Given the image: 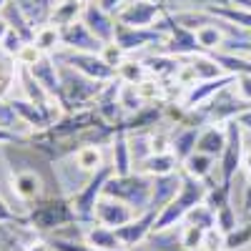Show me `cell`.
Returning a JSON list of instances; mask_svg holds the SVG:
<instances>
[{
  "label": "cell",
  "mask_w": 251,
  "mask_h": 251,
  "mask_svg": "<svg viewBox=\"0 0 251 251\" xmlns=\"http://www.w3.org/2000/svg\"><path fill=\"white\" fill-rule=\"evenodd\" d=\"M244 211L251 214V174H249V181L244 186Z\"/></svg>",
  "instance_id": "48"
},
{
  "label": "cell",
  "mask_w": 251,
  "mask_h": 251,
  "mask_svg": "<svg viewBox=\"0 0 251 251\" xmlns=\"http://www.w3.org/2000/svg\"><path fill=\"white\" fill-rule=\"evenodd\" d=\"M113 174L116 176H128L131 174V166H133V158H131V149H128V133L123 128H116V136H113Z\"/></svg>",
  "instance_id": "22"
},
{
  "label": "cell",
  "mask_w": 251,
  "mask_h": 251,
  "mask_svg": "<svg viewBox=\"0 0 251 251\" xmlns=\"http://www.w3.org/2000/svg\"><path fill=\"white\" fill-rule=\"evenodd\" d=\"M161 103H149V106H143L138 113H133L128 121H123V126H118V128H123L126 133L128 131H143V128H149V126H156V121L161 118Z\"/></svg>",
  "instance_id": "29"
},
{
  "label": "cell",
  "mask_w": 251,
  "mask_h": 251,
  "mask_svg": "<svg viewBox=\"0 0 251 251\" xmlns=\"http://www.w3.org/2000/svg\"><path fill=\"white\" fill-rule=\"evenodd\" d=\"M199 126H181L171 138V153L178 158V163H183L191 153H196V141H199Z\"/></svg>",
  "instance_id": "23"
},
{
  "label": "cell",
  "mask_w": 251,
  "mask_h": 251,
  "mask_svg": "<svg viewBox=\"0 0 251 251\" xmlns=\"http://www.w3.org/2000/svg\"><path fill=\"white\" fill-rule=\"evenodd\" d=\"M186 224H194V226L203 228V231H208V228L216 226V211L211 206H206V203H199V206H194L191 211L186 214Z\"/></svg>",
  "instance_id": "34"
},
{
  "label": "cell",
  "mask_w": 251,
  "mask_h": 251,
  "mask_svg": "<svg viewBox=\"0 0 251 251\" xmlns=\"http://www.w3.org/2000/svg\"><path fill=\"white\" fill-rule=\"evenodd\" d=\"M83 241L93 249H103V251H123L126 246L121 244V239L116 236V228L108 226H86L83 231Z\"/></svg>",
  "instance_id": "20"
},
{
  "label": "cell",
  "mask_w": 251,
  "mask_h": 251,
  "mask_svg": "<svg viewBox=\"0 0 251 251\" xmlns=\"http://www.w3.org/2000/svg\"><path fill=\"white\" fill-rule=\"evenodd\" d=\"M111 176H113V166L106 163L103 169H98L96 174H91L88 181L83 183V188H78V191L73 194L71 203L75 208V216H78V224L80 226H91L96 221V203L103 196V188H106V183H108Z\"/></svg>",
  "instance_id": "5"
},
{
  "label": "cell",
  "mask_w": 251,
  "mask_h": 251,
  "mask_svg": "<svg viewBox=\"0 0 251 251\" xmlns=\"http://www.w3.org/2000/svg\"><path fill=\"white\" fill-rule=\"evenodd\" d=\"M116 75H118L121 83H128V86H138L141 80L149 78V68L143 66V60H128V58H126V60L121 63V68L116 71Z\"/></svg>",
  "instance_id": "32"
},
{
  "label": "cell",
  "mask_w": 251,
  "mask_h": 251,
  "mask_svg": "<svg viewBox=\"0 0 251 251\" xmlns=\"http://www.w3.org/2000/svg\"><path fill=\"white\" fill-rule=\"evenodd\" d=\"M0 143H28V138L18 136V133H13V131H8V128L0 126Z\"/></svg>",
  "instance_id": "46"
},
{
  "label": "cell",
  "mask_w": 251,
  "mask_h": 251,
  "mask_svg": "<svg viewBox=\"0 0 251 251\" xmlns=\"http://www.w3.org/2000/svg\"><path fill=\"white\" fill-rule=\"evenodd\" d=\"M234 80H236V75H231V73H224V75L211 78V80H199L196 86H191V88L186 91L181 106H183L186 111H196L199 106H203L206 100H211V98H214L216 93H221L224 88L234 86Z\"/></svg>",
  "instance_id": "12"
},
{
  "label": "cell",
  "mask_w": 251,
  "mask_h": 251,
  "mask_svg": "<svg viewBox=\"0 0 251 251\" xmlns=\"http://www.w3.org/2000/svg\"><path fill=\"white\" fill-rule=\"evenodd\" d=\"M8 30H10V25L5 23V18H3V15H0V43H3V38L8 35Z\"/></svg>",
  "instance_id": "50"
},
{
  "label": "cell",
  "mask_w": 251,
  "mask_h": 251,
  "mask_svg": "<svg viewBox=\"0 0 251 251\" xmlns=\"http://www.w3.org/2000/svg\"><path fill=\"white\" fill-rule=\"evenodd\" d=\"M25 221L35 231H53V228H60V226L78 224V216L68 199L53 194V196H43V199L33 201Z\"/></svg>",
  "instance_id": "3"
},
{
  "label": "cell",
  "mask_w": 251,
  "mask_h": 251,
  "mask_svg": "<svg viewBox=\"0 0 251 251\" xmlns=\"http://www.w3.org/2000/svg\"><path fill=\"white\" fill-rule=\"evenodd\" d=\"M136 216L138 214L126 201H118V199H111V196H100L98 203H96V224H100V226L121 228L128 221H133Z\"/></svg>",
  "instance_id": "14"
},
{
  "label": "cell",
  "mask_w": 251,
  "mask_h": 251,
  "mask_svg": "<svg viewBox=\"0 0 251 251\" xmlns=\"http://www.w3.org/2000/svg\"><path fill=\"white\" fill-rule=\"evenodd\" d=\"M136 93L141 96L143 103H161L163 100V86H161V78H146L136 86Z\"/></svg>",
  "instance_id": "36"
},
{
  "label": "cell",
  "mask_w": 251,
  "mask_h": 251,
  "mask_svg": "<svg viewBox=\"0 0 251 251\" xmlns=\"http://www.w3.org/2000/svg\"><path fill=\"white\" fill-rule=\"evenodd\" d=\"M126 55H128V53H126L121 46H116V43H106V46L100 48V58L106 60L113 71H118V68H121V63L126 60Z\"/></svg>",
  "instance_id": "40"
},
{
  "label": "cell",
  "mask_w": 251,
  "mask_h": 251,
  "mask_svg": "<svg viewBox=\"0 0 251 251\" xmlns=\"http://www.w3.org/2000/svg\"><path fill=\"white\" fill-rule=\"evenodd\" d=\"M241 161H244L241 126L231 118V121H226V146H224V153H221V183L226 188H231V181L241 169Z\"/></svg>",
  "instance_id": "7"
},
{
  "label": "cell",
  "mask_w": 251,
  "mask_h": 251,
  "mask_svg": "<svg viewBox=\"0 0 251 251\" xmlns=\"http://www.w3.org/2000/svg\"><path fill=\"white\" fill-rule=\"evenodd\" d=\"M188 66L194 68V73H196V78L199 80H211V78H219V75H224V71H221V66L219 63L208 55V53H199V55H188Z\"/></svg>",
  "instance_id": "31"
},
{
  "label": "cell",
  "mask_w": 251,
  "mask_h": 251,
  "mask_svg": "<svg viewBox=\"0 0 251 251\" xmlns=\"http://www.w3.org/2000/svg\"><path fill=\"white\" fill-rule=\"evenodd\" d=\"M203 228L194 226V224H186L181 228V236H178V244H181V251H201V244H203Z\"/></svg>",
  "instance_id": "35"
},
{
  "label": "cell",
  "mask_w": 251,
  "mask_h": 251,
  "mask_svg": "<svg viewBox=\"0 0 251 251\" xmlns=\"http://www.w3.org/2000/svg\"><path fill=\"white\" fill-rule=\"evenodd\" d=\"M249 251H251V249H249Z\"/></svg>",
  "instance_id": "53"
},
{
  "label": "cell",
  "mask_w": 251,
  "mask_h": 251,
  "mask_svg": "<svg viewBox=\"0 0 251 251\" xmlns=\"http://www.w3.org/2000/svg\"><path fill=\"white\" fill-rule=\"evenodd\" d=\"M206 194H208V186L201 181V178H194L188 174H181V188L171 203H166L161 211H158V219L153 224V231L161 234L166 228H171L176 221H183L186 214L191 211L194 206L203 203L206 201Z\"/></svg>",
  "instance_id": "1"
},
{
  "label": "cell",
  "mask_w": 251,
  "mask_h": 251,
  "mask_svg": "<svg viewBox=\"0 0 251 251\" xmlns=\"http://www.w3.org/2000/svg\"><path fill=\"white\" fill-rule=\"evenodd\" d=\"M241 166L251 174V151H244V161H241Z\"/></svg>",
  "instance_id": "51"
},
{
  "label": "cell",
  "mask_w": 251,
  "mask_h": 251,
  "mask_svg": "<svg viewBox=\"0 0 251 251\" xmlns=\"http://www.w3.org/2000/svg\"><path fill=\"white\" fill-rule=\"evenodd\" d=\"M234 121H236V123L241 126L244 131H251V106H249L246 111H241V113H239V116H236Z\"/></svg>",
  "instance_id": "47"
},
{
  "label": "cell",
  "mask_w": 251,
  "mask_h": 251,
  "mask_svg": "<svg viewBox=\"0 0 251 251\" xmlns=\"http://www.w3.org/2000/svg\"><path fill=\"white\" fill-rule=\"evenodd\" d=\"M196 33V40L203 53H214V50H221L224 43H226V33L219 28V20L214 15H208V23H203L201 28L194 30Z\"/></svg>",
  "instance_id": "24"
},
{
  "label": "cell",
  "mask_w": 251,
  "mask_h": 251,
  "mask_svg": "<svg viewBox=\"0 0 251 251\" xmlns=\"http://www.w3.org/2000/svg\"><path fill=\"white\" fill-rule=\"evenodd\" d=\"M178 188H181V174H169V176H156L153 178V196H151V206L153 208H161L166 203H171L178 194ZM149 206V208H151Z\"/></svg>",
  "instance_id": "19"
},
{
  "label": "cell",
  "mask_w": 251,
  "mask_h": 251,
  "mask_svg": "<svg viewBox=\"0 0 251 251\" xmlns=\"http://www.w3.org/2000/svg\"><path fill=\"white\" fill-rule=\"evenodd\" d=\"M58 30H60V48L80 50V53H100V48L106 46L88 30V25L83 20H75V23L63 25Z\"/></svg>",
  "instance_id": "13"
},
{
  "label": "cell",
  "mask_w": 251,
  "mask_h": 251,
  "mask_svg": "<svg viewBox=\"0 0 251 251\" xmlns=\"http://www.w3.org/2000/svg\"><path fill=\"white\" fill-rule=\"evenodd\" d=\"M71 158L75 163V169L83 171V174H88V176L106 166V163H103V151L98 149V146H80Z\"/></svg>",
  "instance_id": "26"
},
{
  "label": "cell",
  "mask_w": 251,
  "mask_h": 251,
  "mask_svg": "<svg viewBox=\"0 0 251 251\" xmlns=\"http://www.w3.org/2000/svg\"><path fill=\"white\" fill-rule=\"evenodd\" d=\"M103 196H111L118 201H126L136 214L149 211L151 196H153V176L149 174H128V176H111Z\"/></svg>",
  "instance_id": "2"
},
{
  "label": "cell",
  "mask_w": 251,
  "mask_h": 251,
  "mask_svg": "<svg viewBox=\"0 0 251 251\" xmlns=\"http://www.w3.org/2000/svg\"><path fill=\"white\" fill-rule=\"evenodd\" d=\"M126 3H128V0H98V5L106 10V13H111V15H116Z\"/></svg>",
  "instance_id": "45"
},
{
  "label": "cell",
  "mask_w": 251,
  "mask_h": 251,
  "mask_svg": "<svg viewBox=\"0 0 251 251\" xmlns=\"http://www.w3.org/2000/svg\"><path fill=\"white\" fill-rule=\"evenodd\" d=\"M216 226L221 228L224 234H231L234 228L239 226V219H236V211L231 208V203H226V206H221L219 211H216Z\"/></svg>",
  "instance_id": "39"
},
{
  "label": "cell",
  "mask_w": 251,
  "mask_h": 251,
  "mask_svg": "<svg viewBox=\"0 0 251 251\" xmlns=\"http://www.w3.org/2000/svg\"><path fill=\"white\" fill-rule=\"evenodd\" d=\"M143 66L149 68V73L153 78H161V80H169V78H176L183 63L176 58V55H169V53H153L149 58H143Z\"/></svg>",
  "instance_id": "21"
},
{
  "label": "cell",
  "mask_w": 251,
  "mask_h": 251,
  "mask_svg": "<svg viewBox=\"0 0 251 251\" xmlns=\"http://www.w3.org/2000/svg\"><path fill=\"white\" fill-rule=\"evenodd\" d=\"M234 93L239 100L249 103L251 106V73H239L236 80H234Z\"/></svg>",
  "instance_id": "41"
},
{
  "label": "cell",
  "mask_w": 251,
  "mask_h": 251,
  "mask_svg": "<svg viewBox=\"0 0 251 251\" xmlns=\"http://www.w3.org/2000/svg\"><path fill=\"white\" fill-rule=\"evenodd\" d=\"M156 219H158V208L151 206L149 211L138 214L133 221H128V224L121 226V228H116V236L121 239V244H123L126 249H136L146 236L153 234V224H156Z\"/></svg>",
  "instance_id": "15"
},
{
  "label": "cell",
  "mask_w": 251,
  "mask_h": 251,
  "mask_svg": "<svg viewBox=\"0 0 251 251\" xmlns=\"http://www.w3.org/2000/svg\"><path fill=\"white\" fill-rule=\"evenodd\" d=\"M0 224H20V226H28L25 216H18L3 199H0Z\"/></svg>",
  "instance_id": "44"
},
{
  "label": "cell",
  "mask_w": 251,
  "mask_h": 251,
  "mask_svg": "<svg viewBox=\"0 0 251 251\" xmlns=\"http://www.w3.org/2000/svg\"><path fill=\"white\" fill-rule=\"evenodd\" d=\"M178 158L171 153V151H166V153H151L149 158H146L141 163V171L143 174H149V176H169V174H176L178 171Z\"/></svg>",
  "instance_id": "25"
},
{
  "label": "cell",
  "mask_w": 251,
  "mask_h": 251,
  "mask_svg": "<svg viewBox=\"0 0 251 251\" xmlns=\"http://www.w3.org/2000/svg\"><path fill=\"white\" fill-rule=\"evenodd\" d=\"M58 71H60V108H66V111L68 108L80 111L91 100H96L100 96V91L106 88V83L93 80L88 75L68 68V66H60V63H58Z\"/></svg>",
  "instance_id": "4"
},
{
  "label": "cell",
  "mask_w": 251,
  "mask_h": 251,
  "mask_svg": "<svg viewBox=\"0 0 251 251\" xmlns=\"http://www.w3.org/2000/svg\"><path fill=\"white\" fill-rule=\"evenodd\" d=\"M80 20L88 25V30L100 40V43H113V38H116V15L103 10L98 5V0H86V8H83Z\"/></svg>",
  "instance_id": "11"
},
{
  "label": "cell",
  "mask_w": 251,
  "mask_h": 251,
  "mask_svg": "<svg viewBox=\"0 0 251 251\" xmlns=\"http://www.w3.org/2000/svg\"><path fill=\"white\" fill-rule=\"evenodd\" d=\"M33 73V78L40 83V86L46 88V93L50 98L58 100V106H60V71H58V63L50 53H43L33 66L28 68Z\"/></svg>",
  "instance_id": "16"
},
{
  "label": "cell",
  "mask_w": 251,
  "mask_h": 251,
  "mask_svg": "<svg viewBox=\"0 0 251 251\" xmlns=\"http://www.w3.org/2000/svg\"><path fill=\"white\" fill-rule=\"evenodd\" d=\"M40 55H43V53L35 48V43H25L23 48H20V53H18V63H20V66H25V68H30Z\"/></svg>",
  "instance_id": "43"
},
{
  "label": "cell",
  "mask_w": 251,
  "mask_h": 251,
  "mask_svg": "<svg viewBox=\"0 0 251 251\" xmlns=\"http://www.w3.org/2000/svg\"><path fill=\"white\" fill-rule=\"evenodd\" d=\"M201 251H226V234L221 231L219 226L208 228L203 234V244H201Z\"/></svg>",
  "instance_id": "38"
},
{
  "label": "cell",
  "mask_w": 251,
  "mask_h": 251,
  "mask_svg": "<svg viewBox=\"0 0 251 251\" xmlns=\"http://www.w3.org/2000/svg\"><path fill=\"white\" fill-rule=\"evenodd\" d=\"M163 13H166V8L161 3H156V0H128L116 13V20L123 25H131V28H153Z\"/></svg>",
  "instance_id": "8"
},
{
  "label": "cell",
  "mask_w": 251,
  "mask_h": 251,
  "mask_svg": "<svg viewBox=\"0 0 251 251\" xmlns=\"http://www.w3.org/2000/svg\"><path fill=\"white\" fill-rule=\"evenodd\" d=\"M83 8H86V0H58V5L53 10V18H50V25H71L75 20H80L83 15Z\"/></svg>",
  "instance_id": "27"
},
{
  "label": "cell",
  "mask_w": 251,
  "mask_h": 251,
  "mask_svg": "<svg viewBox=\"0 0 251 251\" xmlns=\"http://www.w3.org/2000/svg\"><path fill=\"white\" fill-rule=\"evenodd\" d=\"M214 166H216V158H214V156H206V153H199V151H196V153H191V156L181 163V169H183V174H188V176L206 181L208 174L214 171Z\"/></svg>",
  "instance_id": "30"
},
{
  "label": "cell",
  "mask_w": 251,
  "mask_h": 251,
  "mask_svg": "<svg viewBox=\"0 0 251 251\" xmlns=\"http://www.w3.org/2000/svg\"><path fill=\"white\" fill-rule=\"evenodd\" d=\"M166 40V33L163 30H156V28H131V25H123L116 20V38L113 43L121 46L126 53H138L149 46H163Z\"/></svg>",
  "instance_id": "9"
},
{
  "label": "cell",
  "mask_w": 251,
  "mask_h": 251,
  "mask_svg": "<svg viewBox=\"0 0 251 251\" xmlns=\"http://www.w3.org/2000/svg\"><path fill=\"white\" fill-rule=\"evenodd\" d=\"M224 146H226V123H211L208 128H203L199 133V141H196V151L199 153H206V156H219L224 153Z\"/></svg>",
  "instance_id": "18"
},
{
  "label": "cell",
  "mask_w": 251,
  "mask_h": 251,
  "mask_svg": "<svg viewBox=\"0 0 251 251\" xmlns=\"http://www.w3.org/2000/svg\"><path fill=\"white\" fill-rule=\"evenodd\" d=\"M118 103L126 108V113H138L146 103L141 100V96L136 93V86H128V83H121V91H118Z\"/></svg>",
  "instance_id": "37"
},
{
  "label": "cell",
  "mask_w": 251,
  "mask_h": 251,
  "mask_svg": "<svg viewBox=\"0 0 251 251\" xmlns=\"http://www.w3.org/2000/svg\"><path fill=\"white\" fill-rule=\"evenodd\" d=\"M5 3H8V0H0V10H3V8H5Z\"/></svg>",
  "instance_id": "52"
},
{
  "label": "cell",
  "mask_w": 251,
  "mask_h": 251,
  "mask_svg": "<svg viewBox=\"0 0 251 251\" xmlns=\"http://www.w3.org/2000/svg\"><path fill=\"white\" fill-rule=\"evenodd\" d=\"M23 46H25V40L20 38L15 30H8V35L3 38V43H0V48H3L5 53H10V55H15V58H18V53H20Z\"/></svg>",
  "instance_id": "42"
},
{
  "label": "cell",
  "mask_w": 251,
  "mask_h": 251,
  "mask_svg": "<svg viewBox=\"0 0 251 251\" xmlns=\"http://www.w3.org/2000/svg\"><path fill=\"white\" fill-rule=\"evenodd\" d=\"M53 58L60 63V66H68L83 75H88L93 80H100V83H111L116 80V71L108 66L106 60L100 58V53H80V50H68V48H58L53 53Z\"/></svg>",
  "instance_id": "6"
},
{
  "label": "cell",
  "mask_w": 251,
  "mask_h": 251,
  "mask_svg": "<svg viewBox=\"0 0 251 251\" xmlns=\"http://www.w3.org/2000/svg\"><path fill=\"white\" fill-rule=\"evenodd\" d=\"M35 48L40 50V53H55L58 48H60V30H58V25H43V28H38L35 30Z\"/></svg>",
  "instance_id": "33"
},
{
  "label": "cell",
  "mask_w": 251,
  "mask_h": 251,
  "mask_svg": "<svg viewBox=\"0 0 251 251\" xmlns=\"http://www.w3.org/2000/svg\"><path fill=\"white\" fill-rule=\"evenodd\" d=\"M18 73H20V63L15 55L5 53L0 48V98L10 96L15 80H18Z\"/></svg>",
  "instance_id": "28"
},
{
  "label": "cell",
  "mask_w": 251,
  "mask_h": 251,
  "mask_svg": "<svg viewBox=\"0 0 251 251\" xmlns=\"http://www.w3.org/2000/svg\"><path fill=\"white\" fill-rule=\"evenodd\" d=\"M23 251H50V246H48L46 241H30Z\"/></svg>",
  "instance_id": "49"
},
{
  "label": "cell",
  "mask_w": 251,
  "mask_h": 251,
  "mask_svg": "<svg viewBox=\"0 0 251 251\" xmlns=\"http://www.w3.org/2000/svg\"><path fill=\"white\" fill-rule=\"evenodd\" d=\"M13 191L20 201L25 203H33L38 199H43V186H46V178H43V171L35 166V158L28 169H15L13 174Z\"/></svg>",
  "instance_id": "10"
},
{
  "label": "cell",
  "mask_w": 251,
  "mask_h": 251,
  "mask_svg": "<svg viewBox=\"0 0 251 251\" xmlns=\"http://www.w3.org/2000/svg\"><path fill=\"white\" fill-rule=\"evenodd\" d=\"M13 3L23 10V15L28 18V23L38 30V28H43V25L50 23L58 0H13Z\"/></svg>",
  "instance_id": "17"
}]
</instances>
